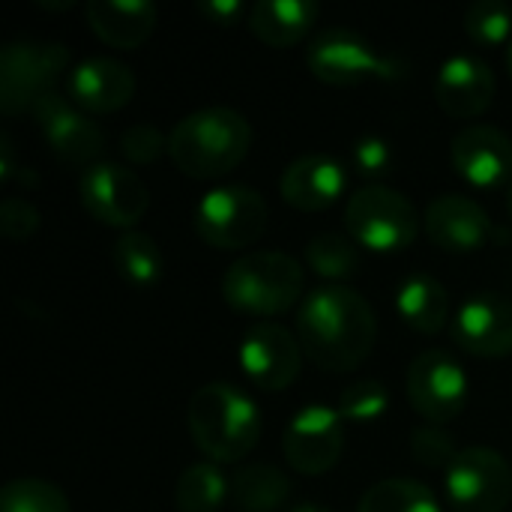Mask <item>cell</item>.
Returning <instances> with one entry per match:
<instances>
[{
  "mask_svg": "<svg viewBox=\"0 0 512 512\" xmlns=\"http://www.w3.org/2000/svg\"><path fill=\"white\" fill-rule=\"evenodd\" d=\"M303 354L324 372H354L378 342L372 303L348 285H318L297 309Z\"/></svg>",
  "mask_w": 512,
  "mask_h": 512,
  "instance_id": "obj_1",
  "label": "cell"
},
{
  "mask_svg": "<svg viewBox=\"0 0 512 512\" xmlns=\"http://www.w3.org/2000/svg\"><path fill=\"white\" fill-rule=\"evenodd\" d=\"M186 429L192 444L213 462H240L261 441V414L255 402L228 381L198 387L186 408Z\"/></svg>",
  "mask_w": 512,
  "mask_h": 512,
  "instance_id": "obj_2",
  "label": "cell"
},
{
  "mask_svg": "<svg viewBox=\"0 0 512 512\" xmlns=\"http://www.w3.org/2000/svg\"><path fill=\"white\" fill-rule=\"evenodd\" d=\"M252 147V126L234 108H201L180 117L168 135L171 162L192 180L234 171Z\"/></svg>",
  "mask_w": 512,
  "mask_h": 512,
  "instance_id": "obj_3",
  "label": "cell"
},
{
  "mask_svg": "<svg viewBox=\"0 0 512 512\" xmlns=\"http://www.w3.org/2000/svg\"><path fill=\"white\" fill-rule=\"evenodd\" d=\"M225 303L249 318H276L306 297V270L288 252L240 255L222 276Z\"/></svg>",
  "mask_w": 512,
  "mask_h": 512,
  "instance_id": "obj_4",
  "label": "cell"
},
{
  "mask_svg": "<svg viewBox=\"0 0 512 512\" xmlns=\"http://www.w3.org/2000/svg\"><path fill=\"white\" fill-rule=\"evenodd\" d=\"M345 228L351 240L375 252H399L420 234L417 207L384 183H369L351 192L345 204Z\"/></svg>",
  "mask_w": 512,
  "mask_h": 512,
  "instance_id": "obj_5",
  "label": "cell"
},
{
  "mask_svg": "<svg viewBox=\"0 0 512 512\" xmlns=\"http://www.w3.org/2000/svg\"><path fill=\"white\" fill-rule=\"evenodd\" d=\"M69 69V48L60 42L12 39L0 51V108L15 117L33 111V105L54 93L57 81Z\"/></svg>",
  "mask_w": 512,
  "mask_h": 512,
  "instance_id": "obj_6",
  "label": "cell"
},
{
  "mask_svg": "<svg viewBox=\"0 0 512 512\" xmlns=\"http://www.w3.org/2000/svg\"><path fill=\"white\" fill-rule=\"evenodd\" d=\"M195 234L216 249H246L267 231V201L258 189L234 183L210 189L192 216Z\"/></svg>",
  "mask_w": 512,
  "mask_h": 512,
  "instance_id": "obj_7",
  "label": "cell"
},
{
  "mask_svg": "<svg viewBox=\"0 0 512 512\" xmlns=\"http://www.w3.org/2000/svg\"><path fill=\"white\" fill-rule=\"evenodd\" d=\"M306 63L315 78L336 87L396 75V63L390 57H381L375 45L351 27L318 30L306 48Z\"/></svg>",
  "mask_w": 512,
  "mask_h": 512,
  "instance_id": "obj_8",
  "label": "cell"
},
{
  "mask_svg": "<svg viewBox=\"0 0 512 512\" xmlns=\"http://www.w3.org/2000/svg\"><path fill=\"white\" fill-rule=\"evenodd\" d=\"M453 512H504L512 501L510 462L492 447H465L447 468Z\"/></svg>",
  "mask_w": 512,
  "mask_h": 512,
  "instance_id": "obj_9",
  "label": "cell"
},
{
  "mask_svg": "<svg viewBox=\"0 0 512 512\" xmlns=\"http://www.w3.org/2000/svg\"><path fill=\"white\" fill-rule=\"evenodd\" d=\"M36 126L42 132V138L48 141L51 153L72 168H93L102 162L105 150H108V138L102 132V126L81 111L69 96H60L57 90L42 96L33 111Z\"/></svg>",
  "mask_w": 512,
  "mask_h": 512,
  "instance_id": "obj_10",
  "label": "cell"
},
{
  "mask_svg": "<svg viewBox=\"0 0 512 512\" xmlns=\"http://www.w3.org/2000/svg\"><path fill=\"white\" fill-rule=\"evenodd\" d=\"M405 390H408L411 408L426 423L444 426L465 411L468 375L453 354L432 348L411 360L408 375H405Z\"/></svg>",
  "mask_w": 512,
  "mask_h": 512,
  "instance_id": "obj_11",
  "label": "cell"
},
{
  "mask_svg": "<svg viewBox=\"0 0 512 512\" xmlns=\"http://www.w3.org/2000/svg\"><path fill=\"white\" fill-rule=\"evenodd\" d=\"M342 450H345L342 414L327 405L300 408L282 432L285 462L306 477H321L333 471L342 459Z\"/></svg>",
  "mask_w": 512,
  "mask_h": 512,
  "instance_id": "obj_12",
  "label": "cell"
},
{
  "mask_svg": "<svg viewBox=\"0 0 512 512\" xmlns=\"http://www.w3.org/2000/svg\"><path fill=\"white\" fill-rule=\"evenodd\" d=\"M78 195L93 219L126 231H135L150 207V192L144 180L132 168H120L117 162H99L87 168L81 174Z\"/></svg>",
  "mask_w": 512,
  "mask_h": 512,
  "instance_id": "obj_13",
  "label": "cell"
},
{
  "mask_svg": "<svg viewBox=\"0 0 512 512\" xmlns=\"http://www.w3.org/2000/svg\"><path fill=\"white\" fill-rule=\"evenodd\" d=\"M240 366L243 375L267 393H279L300 378L303 369V345L300 339L279 324H255L240 342Z\"/></svg>",
  "mask_w": 512,
  "mask_h": 512,
  "instance_id": "obj_14",
  "label": "cell"
},
{
  "mask_svg": "<svg viewBox=\"0 0 512 512\" xmlns=\"http://www.w3.org/2000/svg\"><path fill=\"white\" fill-rule=\"evenodd\" d=\"M450 333L453 342L471 357H507L512 354V297L498 291L471 294L459 306Z\"/></svg>",
  "mask_w": 512,
  "mask_h": 512,
  "instance_id": "obj_15",
  "label": "cell"
},
{
  "mask_svg": "<svg viewBox=\"0 0 512 512\" xmlns=\"http://www.w3.org/2000/svg\"><path fill=\"white\" fill-rule=\"evenodd\" d=\"M450 159L471 186L498 189L512 177V138L498 126L471 123L453 138Z\"/></svg>",
  "mask_w": 512,
  "mask_h": 512,
  "instance_id": "obj_16",
  "label": "cell"
},
{
  "mask_svg": "<svg viewBox=\"0 0 512 512\" xmlns=\"http://www.w3.org/2000/svg\"><path fill=\"white\" fill-rule=\"evenodd\" d=\"M66 93L87 114H111L135 96V75L117 57H87L69 69Z\"/></svg>",
  "mask_w": 512,
  "mask_h": 512,
  "instance_id": "obj_17",
  "label": "cell"
},
{
  "mask_svg": "<svg viewBox=\"0 0 512 512\" xmlns=\"http://www.w3.org/2000/svg\"><path fill=\"white\" fill-rule=\"evenodd\" d=\"M423 228L435 246L447 252H471L489 240L492 219L480 201L459 192H444L426 207Z\"/></svg>",
  "mask_w": 512,
  "mask_h": 512,
  "instance_id": "obj_18",
  "label": "cell"
},
{
  "mask_svg": "<svg viewBox=\"0 0 512 512\" xmlns=\"http://www.w3.org/2000/svg\"><path fill=\"white\" fill-rule=\"evenodd\" d=\"M495 72L486 60L474 54L450 57L435 78V102L459 120L480 117L495 102Z\"/></svg>",
  "mask_w": 512,
  "mask_h": 512,
  "instance_id": "obj_19",
  "label": "cell"
},
{
  "mask_svg": "<svg viewBox=\"0 0 512 512\" xmlns=\"http://www.w3.org/2000/svg\"><path fill=\"white\" fill-rule=\"evenodd\" d=\"M342 189H345V168L324 153H309L294 159L279 177L282 198L303 213L327 210L330 204H336Z\"/></svg>",
  "mask_w": 512,
  "mask_h": 512,
  "instance_id": "obj_20",
  "label": "cell"
},
{
  "mask_svg": "<svg viewBox=\"0 0 512 512\" xmlns=\"http://www.w3.org/2000/svg\"><path fill=\"white\" fill-rule=\"evenodd\" d=\"M90 30L111 48H138L156 30V6L150 0H90Z\"/></svg>",
  "mask_w": 512,
  "mask_h": 512,
  "instance_id": "obj_21",
  "label": "cell"
},
{
  "mask_svg": "<svg viewBox=\"0 0 512 512\" xmlns=\"http://www.w3.org/2000/svg\"><path fill=\"white\" fill-rule=\"evenodd\" d=\"M318 15L321 6L315 0H258L249 12V27L270 48H288L312 33Z\"/></svg>",
  "mask_w": 512,
  "mask_h": 512,
  "instance_id": "obj_22",
  "label": "cell"
},
{
  "mask_svg": "<svg viewBox=\"0 0 512 512\" xmlns=\"http://www.w3.org/2000/svg\"><path fill=\"white\" fill-rule=\"evenodd\" d=\"M396 312L411 330L435 336L450 321V294L435 276L414 273L396 291Z\"/></svg>",
  "mask_w": 512,
  "mask_h": 512,
  "instance_id": "obj_23",
  "label": "cell"
},
{
  "mask_svg": "<svg viewBox=\"0 0 512 512\" xmlns=\"http://www.w3.org/2000/svg\"><path fill=\"white\" fill-rule=\"evenodd\" d=\"M294 492L288 474L276 465H246L231 477V504L240 512H279Z\"/></svg>",
  "mask_w": 512,
  "mask_h": 512,
  "instance_id": "obj_24",
  "label": "cell"
},
{
  "mask_svg": "<svg viewBox=\"0 0 512 512\" xmlns=\"http://www.w3.org/2000/svg\"><path fill=\"white\" fill-rule=\"evenodd\" d=\"M231 501V480L213 465H189L174 486V504L180 512H219Z\"/></svg>",
  "mask_w": 512,
  "mask_h": 512,
  "instance_id": "obj_25",
  "label": "cell"
},
{
  "mask_svg": "<svg viewBox=\"0 0 512 512\" xmlns=\"http://www.w3.org/2000/svg\"><path fill=\"white\" fill-rule=\"evenodd\" d=\"M117 273L135 285L150 288L162 279V249L147 231H126L111 249Z\"/></svg>",
  "mask_w": 512,
  "mask_h": 512,
  "instance_id": "obj_26",
  "label": "cell"
},
{
  "mask_svg": "<svg viewBox=\"0 0 512 512\" xmlns=\"http://www.w3.org/2000/svg\"><path fill=\"white\" fill-rule=\"evenodd\" d=\"M357 512H441V504L429 486L408 477H390L360 498Z\"/></svg>",
  "mask_w": 512,
  "mask_h": 512,
  "instance_id": "obj_27",
  "label": "cell"
},
{
  "mask_svg": "<svg viewBox=\"0 0 512 512\" xmlns=\"http://www.w3.org/2000/svg\"><path fill=\"white\" fill-rule=\"evenodd\" d=\"M303 255H306V264H309L318 276L333 279V285H336L339 279L357 276V273H360V264H363L357 243H354L351 237L339 234V231H321V234H315V237L306 243V252H303Z\"/></svg>",
  "mask_w": 512,
  "mask_h": 512,
  "instance_id": "obj_28",
  "label": "cell"
},
{
  "mask_svg": "<svg viewBox=\"0 0 512 512\" xmlns=\"http://www.w3.org/2000/svg\"><path fill=\"white\" fill-rule=\"evenodd\" d=\"M0 512H72V507L54 483L39 477H18L3 486Z\"/></svg>",
  "mask_w": 512,
  "mask_h": 512,
  "instance_id": "obj_29",
  "label": "cell"
},
{
  "mask_svg": "<svg viewBox=\"0 0 512 512\" xmlns=\"http://www.w3.org/2000/svg\"><path fill=\"white\" fill-rule=\"evenodd\" d=\"M465 30L477 45H501L512 33V9L501 0H477L465 12Z\"/></svg>",
  "mask_w": 512,
  "mask_h": 512,
  "instance_id": "obj_30",
  "label": "cell"
},
{
  "mask_svg": "<svg viewBox=\"0 0 512 512\" xmlns=\"http://www.w3.org/2000/svg\"><path fill=\"white\" fill-rule=\"evenodd\" d=\"M387 405H390L387 387L372 378L348 384L339 396V414L342 420H351V423H372L384 417Z\"/></svg>",
  "mask_w": 512,
  "mask_h": 512,
  "instance_id": "obj_31",
  "label": "cell"
},
{
  "mask_svg": "<svg viewBox=\"0 0 512 512\" xmlns=\"http://www.w3.org/2000/svg\"><path fill=\"white\" fill-rule=\"evenodd\" d=\"M411 453H414V459L420 465H426V468H444V471L459 456L453 435L444 426H435V423L417 426L411 432Z\"/></svg>",
  "mask_w": 512,
  "mask_h": 512,
  "instance_id": "obj_32",
  "label": "cell"
},
{
  "mask_svg": "<svg viewBox=\"0 0 512 512\" xmlns=\"http://www.w3.org/2000/svg\"><path fill=\"white\" fill-rule=\"evenodd\" d=\"M168 150V138L153 123H135L120 138V153L132 165H153Z\"/></svg>",
  "mask_w": 512,
  "mask_h": 512,
  "instance_id": "obj_33",
  "label": "cell"
},
{
  "mask_svg": "<svg viewBox=\"0 0 512 512\" xmlns=\"http://www.w3.org/2000/svg\"><path fill=\"white\" fill-rule=\"evenodd\" d=\"M39 228V210L27 198H6L0 204V231L9 243H24Z\"/></svg>",
  "mask_w": 512,
  "mask_h": 512,
  "instance_id": "obj_34",
  "label": "cell"
},
{
  "mask_svg": "<svg viewBox=\"0 0 512 512\" xmlns=\"http://www.w3.org/2000/svg\"><path fill=\"white\" fill-rule=\"evenodd\" d=\"M354 162L360 168V174L366 177H381L390 171L393 165V153H390V144L384 138H375V135H366L354 144Z\"/></svg>",
  "mask_w": 512,
  "mask_h": 512,
  "instance_id": "obj_35",
  "label": "cell"
},
{
  "mask_svg": "<svg viewBox=\"0 0 512 512\" xmlns=\"http://www.w3.org/2000/svg\"><path fill=\"white\" fill-rule=\"evenodd\" d=\"M198 12L210 21V24H234L240 15H243V3L240 0H201L198 3Z\"/></svg>",
  "mask_w": 512,
  "mask_h": 512,
  "instance_id": "obj_36",
  "label": "cell"
},
{
  "mask_svg": "<svg viewBox=\"0 0 512 512\" xmlns=\"http://www.w3.org/2000/svg\"><path fill=\"white\" fill-rule=\"evenodd\" d=\"M288 512H333V510H327L324 504H312V501H306V504H297V507H291Z\"/></svg>",
  "mask_w": 512,
  "mask_h": 512,
  "instance_id": "obj_37",
  "label": "cell"
},
{
  "mask_svg": "<svg viewBox=\"0 0 512 512\" xmlns=\"http://www.w3.org/2000/svg\"><path fill=\"white\" fill-rule=\"evenodd\" d=\"M45 9H72V0H36Z\"/></svg>",
  "mask_w": 512,
  "mask_h": 512,
  "instance_id": "obj_38",
  "label": "cell"
},
{
  "mask_svg": "<svg viewBox=\"0 0 512 512\" xmlns=\"http://www.w3.org/2000/svg\"><path fill=\"white\" fill-rule=\"evenodd\" d=\"M507 72H510V78H512V42H510V51H507Z\"/></svg>",
  "mask_w": 512,
  "mask_h": 512,
  "instance_id": "obj_39",
  "label": "cell"
},
{
  "mask_svg": "<svg viewBox=\"0 0 512 512\" xmlns=\"http://www.w3.org/2000/svg\"><path fill=\"white\" fill-rule=\"evenodd\" d=\"M507 210H510V219H512V186H510V195H507Z\"/></svg>",
  "mask_w": 512,
  "mask_h": 512,
  "instance_id": "obj_40",
  "label": "cell"
}]
</instances>
